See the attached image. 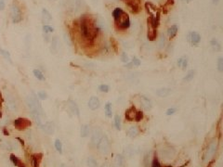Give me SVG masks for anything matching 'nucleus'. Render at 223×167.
<instances>
[{
    "label": "nucleus",
    "instance_id": "obj_12",
    "mask_svg": "<svg viewBox=\"0 0 223 167\" xmlns=\"http://www.w3.org/2000/svg\"><path fill=\"white\" fill-rule=\"evenodd\" d=\"M175 153H176V151H175L174 148L167 147L162 150V157H163V159L169 160V159H172L174 157Z\"/></svg>",
    "mask_w": 223,
    "mask_h": 167
},
{
    "label": "nucleus",
    "instance_id": "obj_11",
    "mask_svg": "<svg viewBox=\"0 0 223 167\" xmlns=\"http://www.w3.org/2000/svg\"><path fill=\"white\" fill-rule=\"evenodd\" d=\"M66 104H67V108L69 109V112H70L71 113H73V115H76V116L80 115V111H79V108L77 106L76 102H74L72 100H69L66 102Z\"/></svg>",
    "mask_w": 223,
    "mask_h": 167
},
{
    "label": "nucleus",
    "instance_id": "obj_13",
    "mask_svg": "<svg viewBox=\"0 0 223 167\" xmlns=\"http://www.w3.org/2000/svg\"><path fill=\"white\" fill-rule=\"evenodd\" d=\"M13 123H14L15 126L17 127V129H19V130L24 129L25 127H27V126H29V125H31L30 121H28V120H26V119H23V118L15 120Z\"/></svg>",
    "mask_w": 223,
    "mask_h": 167
},
{
    "label": "nucleus",
    "instance_id": "obj_7",
    "mask_svg": "<svg viewBox=\"0 0 223 167\" xmlns=\"http://www.w3.org/2000/svg\"><path fill=\"white\" fill-rule=\"evenodd\" d=\"M103 137V132L102 130L99 128V127H96L93 131H92V135H91V143L94 145V146H98L99 142L100 141V139H102V138Z\"/></svg>",
    "mask_w": 223,
    "mask_h": 167
},
{
    "label": "nucleus",
    "instance_id": "obj_17",
    "mask_svg": "<svg viewBox=\"0 0 223 167\" xmlns=\"http://www.w3.org/2000/svg\"><path fill=\"white\" fill-rule=\"evenodd\" d=\"M136 112H137L136 108L134 106H131L130 108H128L126 111V113H125L126 119L127 120V121H129V122H133L134 120H135Z\"/></svg>",
    "mask_w": 223,
    "mask_h": 167
},
{
    "label": "nucleus",
    "instance_id": "obj_16",
    "mask_svg": "<svg viewBox=\"0 0 223 167\" xmlns=\"http://www.w3.org/2000/svg\"><path fill=\"white\" fill-rule=\"evenodd\" d=\"M41 128L47 135H52L55 132V125L52 122H46L45 124L41 125Z\"/></svg>",
    "mask_w": 223,
    "mask_h": 167
},
{
    "label": "nucleus",
    "instance_id": "obj_27",
    "mask_svg": "<svg viewBox=\"0 0 223 167\" xmlns=\"http://www.w3.org/2000/svg\"><path fill=\"white\" fill-rule=\"evenodd\" d=\"M135 153H136V148L134 146L129 145L126 148V155L127 157H132V156L135 155Z\"/></svg>",
    "mask_w": 223,
    "mask_h": 167
},
{
    "label": "nucleus",
    "instance_id": "obj_38",
    "mask_svg": "<svg viewBox=\"0 0 223 167\" xmlns=\"http://www.w3.org/2000/svg\"><path fill=\"white\" fill-rule=\"evenodd\" d=\"M109 89H110L109 86H108V85H104V84H102V85H100V86H99V90H100V92H103V93H108V92H109Z\"/></svg>",
    "mask_w": 223,
    "mask_h": 167
},
{
    "label": "nucleus",
    "instance_id": "obj_6",
    "mask_svg": "<svg viewBox=\"0 0 223 167\" xmlns=\"http://www.w3.org/2000/svg\"><path fill=\"white\" fill-rule=\"evenodd\" d=\"M217 149V141H212L209 143V145L207 146V149H206L205 151V158L206 161H209L211 158L214 157V155L216 153V151Z\"/></svg>",
    "mask_w": 223,
    "mask_h": 167
},
{
    "label": "nucleus",
    "instance_id": "obj_33",
    "mask_svg": "<svg viewBox=\"0 0 223 167\" xmlns=\"http://www.w3.org/2000/svg\"><path fill=\"white\" fill-rule=\"evenodd\" d=\"M43 32L45 34H51L54 32V28L50 26L49 24H44L43 25Z\"/></svg>",
    "mask_w": 223,
    "mask_h": 167
},
{
    "label": "nucleus",
    "instance_id": "obj_52",
    "mask_svg": "<svg viewBox=\"0 0 223 167\" xmlns=\"http://www.w3.org/2000/svg\"><path fill=\"white\" fill-rule=\"evenodd\" d=\"M181 63H182V58H180V59H179V60H178V66L181 68Z\"/></svg>",
    "mask_w": 223,
    "mask_h": 167
},
{
    "label": "nucleus",
    "instance_id": "obj_56",
    "mask_svg": "<svg viewBox=\"0 0 223 167\" xmlns=\"http://www.w3.org/2000/svg\"><path fill=\"white\" fill-rule=\"evenodd\" d=\"M20 167H24V166H23V165H20Z\"/></svg>",
    "mask_w": 223,
    "mask_h": 167
},
{
    "label": "nucleus",
    "instance_id": "obj_5",
    "mask_svg": "<svg viewBox=\"0 0 223 167\" xmlns=\"http://www.w3.org/2000/svg\"><path fill=\"white\" fill-rule=\"evenodd\" d=\"M126 7L132 13L137 14L140 11V1L141 0H123Z\"/></svg>",
    "mask_w": 223,
    "mask_h": 167
},
{
    "label": "nucleus",
    "instance_id": "obj_24",
    "mask_svg": "<svg viewBox=\"0 0 223 167\" xmlns=\"http://www.w3.org/2000/svg\"><path fill=\"white\" fill-rule=\"evenodd\" d=\"M112 103L111 102H107L104 106V112H105V115L106 117L111 118L113 116V109H112Z\"/></svg>",
    "mask_w": 223,
    "mask_h": 167
},
{
    "label": "nucleus",
    "instance_id": "obj_55",
    "mask_svg": "<svg viewBox=\"0 0 223 167\" xmlns=\"http://www.w3.org/2000/svg\"><path fill=\"white\" fill-rule=\"evenodd\" d=\"M191 1H192V0H186V2H188V3L191 2Z\"/></svg>",
    "mask_w": 223,
    "mask_h": 167
},
{
    "label": "nucleus",
    "instance_id": "obj_50",
    "mask_svg": "<svg viewBox=\"0 0 223 167\" xmlns=\"http://www.w3.org/2000/svg\"><path fill=\"white\" fill-rule=\"evenodd\" d=\"M5 8V2L4 0H0V10H3Z\"/></svg>",
    "mask_w": 223,
    "mask_h": 167
},
{
    "label": "nucleus",
    "instance_id": "obj_1",
    "mask_svg": "<svg viewBox=\"0 0 223 167\" xmlns=\"http://www.w3.org/2000/svg\"><path fill=\"white\" fill-rule=\"evenodd\" d=\"M78 32L81 39L83 40V43L90 46L97 38L100 28L92 19L84 15L78 22Z\"/></svg>",
    "mask_w": 223,
    "mask_h": 167
},
{
    "label": "nucleus",
    "instance_id": "obj_4",
    "mask_svg": "<svg viewBox=\"0 0 223 167\" xmlns=\"http://www.w3.org/2000/svg\"><path fill=\"white\" fill-rule=\"evenodd\" d=\"M114 24H115V27L117 28L118 30L123 31V30L128 29L130 27V20H129L128 15L125 12L121 16L120 19H118L116 22H114Z\"/></svg>",
    "mask_w": 223,
    "mask_h": 167
},
{
    "label": "nucleus",
    "instance_id": "obj_36",
    "mask_svg": "<svg viewBox=\"0 0 223 167\" xmlns=\"http://www.w3.org/2000/svg\"><path fill=\"white\" fill-rule=\"evenodd\" d=\"M114 125L117 130H121V118L119 115L114 116Z\"/></svg>",
    "mask_w": 223,
    "mask_h": 167
},
{
    "label": "nucleus",
    "instance_id": "obj_53",
    "mask_svg": "<svg viewBox=\"0 0 223 167\" xmlns=\"http://www.w3.org/2000/svg\"><path fill=\"white\" fill-rule=\"evenodd\" d=\"M219 0H212V2H213V4H217L219 3Z\"/></svg>",
    "mask_w": 223,
    "mask_h": 167
},
{
    "label": "nucleus",
    "instance_id": "obj_14",
    "mask_svg": "<svg viewBox=\"0 0 223 167\" xmlns=\"http://www.w3.org/2000/svg\"><path fill=\"white\" fill-rule=\"evenodd\" d=\"M88 108L91 109V111H96L100 106V101L99 100L98 97H91L88 100Z\"/></svg>",
    "mask_w": 223,
    "mask_h": 167
},
{
    "label": "nucleus",
    "instance_id": "obj_15",
    "mask_svg": "<svg viewBox=\"0 0 223 167\" xmlns=\"http://www.w3.org/2000/svg\"><path fill=\"white\" fill-rule=\"evenodd\" d=\"M140 105L143 108V109H145V111H151L152 108V103L148 98H146L145 96H140Z\"/></svg>",
    "mask_w": 223,
    "mask_h": 167
},
{
    "label": "nucleus",
    "instance_id": "obj_44",
    "mask_svg": "<svg viewBox=\"0 0 223 167\" xmlns=\"http://www.w3.org/2000/svg\"><path fill=\"white\" fill-rule=\"evenodd\" d=\"M10 161H12V163L14 164V165H19V160H18V158L16 157L15 155H13V154H11L10 155Z\"/></svg>",
    "mask_w": 223,
    "mask_h": 167
},
{
    "label": "nucleus",
    "instance_id": "obj_43",
    "mask_svg": "<svg viewBox=\"0 0 223 167\" xmlns=\"http://www.w3.org/2000/svg\"><path fill=\"white\" fill-rule=\"evenodd\" d=\"M143 164H144L145 167L150 166V154H147L144 157V160H143Z\"/></svg>",
    "mask_w": 223,
    "mask_h": 167
},
{
    "label": "nucleus",
    "instance_id": "obj_8",
    "mask_svg": "<svg viewBox=\"0 0 223 167\" xmlns=\"http://www.w3.org/2000/svg\"><path fill=\"white\" fill-rule=\"evenodd\" d=\"M6 101H7V107L9 111L11 112H16L18 109V103L16 101L15 98L10 95V94H7L6 97Z\"/></svg>",
    "mask_w": 223,
    "mask_h": 167
},
{
    "label": "nucleus",
    "instance_id": "obj_30",
    "mask_svg": "<svg viewBox=\"0 0 223 167\" xmlns=\"http://www.w3.org/2000/svg\"><path fill=\"white\" fill-rule=\"evenodd\" d=\"M87 165L88 167H99L98 161L92 157H88L87 159Z\"/></svg>",
    "mask_w": 223,
    "mask_h": 167
},
{
    "label": "nucleus",
    "instance_id": "obj_37",
    "mask_svg": "<svg viewBox=\"0 0 223 167\" xmlns=\"http://www.w3.org/2000/svg\"><path fill=\"white\" fill-rule=\"evenodd\" d=\"M37 97H38L40 100H45L47 98V94L46 93V91L41 90L39 92H37Z\"/></svg>",
    "mask_w": 223,
    "mask_h": 167
},
{
    "label": "nucleus",
    "instance_id": "obj_48",
    "mask_svg": "<svg viewBox=\"0 0 223 167\" xmlns=\"http://www.w3.org/2000/svg\"><path fill=\"white\" fill-rule=\"evenodd\" d=\"M131 62H132V64H133V66H136V67H139L140 65V63H141V61L138 58H136V57H134Z\"/></svg>",
    "mask_w": 223,
    "mask_h": 167
},
{
    "label": "nucleus",
    "instance_id": "obj_18",
    "mask_svg": "<svg viewBox=\"0 0 223 167\" xmlns=\"http://www.w3.org/2000/svg\"><path fill=\"white\" fill-rule=\"evenodd\" d=\"M60 50V41L58 37H53L50 43V51L52 54H57Z\"/></svg>",
    "mask_w": 223,
    "mask_h": 167
},
{
    "label": "nucleus",
    "instance_id": "obj_23",
    "mask_svg": "<svg viewBox=\"0 0 223 167\" xmlns=\"http://www.w3.org/2000/svg\"><path fill=\"white\" fill-rule=\"evenodd\" d=\"M125 13V11L123 9H122L121 8H115L114 10H113V17H114V22H116L118 19L121 18V16Z\"/></svg>",
    "mask_w": 223,
    "mask_h": 167
},
{
    "label": "nucleus",
    "instance_id": "obj_25",
    "mask_svg": "<svg viewBox=\"0 0 223 167\" xmlns=\"http://www.w3.org/2000/svg\"><path fill=\"white\" fill-rule=\"evenodd\" d=\"M90 132V126L88 124H83L81 126V131H80V135L82 138H87L89 135Z\"/></svg>",
    "mask_w": 223,
    "mask_h": 167
},
{
    "label": "nucleus",
    "instance_id": "obj_54",
    "mask_svg": "<svg viewBox=\"0 0 223 167\" xmlns=\"http://www.w3.org/2000/svg\"><path fill=\"white\" fill-rule=\"evenodd\" d=\"M102 167H109V166H108V164H103Z\"/></svg>",
    "mask_w": 223,
    "mask_h": 167
},
{
    "label": "nucleus",
    "instance_id": "obj_29",
    "mask_svg": "<svg viewBox=\"0 0 223 167\" xmlns=\"http://www.w3.org/2000/svg\"><path fill=\"white\" fill-rule=\"evenodd\" d=\"M210 45L212 46V48H213L215 51H220L221 50V46L219 44V42L217 41V39H212L210 41Z\"/></svg>",
    "mask_w": 223,
    "mask_h": 167
},
{
    "label": "nucleus",
    "instance_id": "obj_42",
    "mask_svg": "<svg viewBox=\"0 0 223 167\" xmlns=\"http://www.w3.org/2000/svg\"><path fill=\"white\" fill-rule=\"evenodd\" d=\"M217 69L220 72H223V58H219L217 60Z\"/></svg>",
    "mask_w": 223,
    "mask_h": 167
},
{
    "label": "nucleus",
    "instance_id": "obj_2",
    "mask_svg": "<svg viewBox=\"0 0 223 167\" xmlns=\"http://www.w3.org/2000/svg\"><path fill=\"white\" fill-rule=\"evenodd\" d=\"M10 16H11V20L14 23H18L22 22L23 20V13L22 9L19 7L18 4L13 3L10 7Z\"/></svg>",
    "mask_w": 223,
    "mask_h": 167
},
{
    "label": "nucleus",
    "instance_id": "obj_9",
    "mask_svg": "<svg viewBox=\"0 0 223 167\" xmlns=\"http://www.w3.org/2000/svg\"><path fill=\"white\" fill-rule=\"evenodd\" d=\"M148 30H147V37L150 41H155L157 37V28H155L150 22V20H147Z\"/></svg>",
    "mask_w": 223,
    "mask_h": 167
},
{
    "label": "nucleus",
    "instance_id": "obj_31",
    "mask_svg": "<svg viewBox=\"0 0 223 167\" xmlns=\"http://www.w3.org/2000/svg\"><path fill=\"white\" fill-rule=\"evenodd\" d=\"M114 164H115V167H123L124 159H123V157H122V155H117V156H116Z\"/></svg>",
    "mask_w": 223,
    "mask_h": 167
},
{
    "label": "nucleus",
    "instance_id": "obj_32",
    "mask_svg": "<svg viewBox=\"0 0 223 167\" xmlns=\"http://www.w3.org/2000/svg\"><path fill=\"white\" fill-rule=\"evenodd\" d=\"M174 5V0H166V2L164 3V6H163V10L164 12L168 10L172 6Z\"/></svg>",
    "mask_w": 223,
    "mask_h": 167
},
{
    "label": "nucleus",
    "instance_id": "obj_46",
    "mask_svg": "<svg viewBox=\"0 0 223 167\" xmlns=\"http://www.w3.org/2000/svg\"><path fill=\"white\" fill-rule=\"evenodd\" d=\"M164 46H166V37L162 35L160 40H159V48H164Z\"/></svg>",
    "mask_w": 223,
    "mask_h": 167
},
{
    "label": "nucleus",
    "instance_id": "obj_20",
    "mask_svg": "<svg viewBox=\"0 0 223 167\" xmlns=\"http://www.w3.org/2000/svg\"><path fill=\"white\" fill-rule=\"evenodd\" d=\"M178 32H179V27H178V25H177V24L171 25L170 27H169V28L167 29V35H168V37L170 38V39L174 38L175 36L177 35Z\"/></svg>",
    "mask_w": 223,
    "mask_h": 167
},
{
    "label": "nucleus",
    "instance_id": "obj_10",
    "mask_svg": "<svg viewBox=\"0 0 223 167\" xmlns=\"http://www.w3.org/2000/svg\"><path fill=\"white\" fill-rule=\"evenodd\" d=\"M188 41L190 42L191 44L193 45V46H198V44L200 43L201 41V35L197 33V32H190L188 34Z\"/></svg>",
    "mask_w": 223,
    "mask_h": 167
},
{
    "label": "nucleus",
    "instance_id": "obj_34",
    "mask_svg": "<svg viewBox=\"0 0 223 167\" xmlns=\"http://www.w3.org/2000/svg\"><path fill=\"white\" fill-rule=\"evenodd\" d=\"M193 77H194V71L191 70V71H189L188 74H186V76L184 77V80L186 82H191L193 79Z\"/></svg>",
    "mask_w": 223,
    "mask_h": 167
},
{
    "label": "nucleus",
    "instance_id": "obj_3",
    "mask_svg": "<svg viewBox=\"0 0 223 167\" xmlns=\"http://www.w3.org/2000/svg\"><path fill=\"white\" fill-rule=\"evenodd\" d=\"M98 149H99V152L102 153V155H107L110 150H111V143H110V140L109 138L106 137L105 135H103V137L100 139V141L98 144Z\"/></svg>",
    "mask_w": 223,
    "mask_h": 167
},
{
    "label": "nucleus",
    "instance_id": "obj_40",
    "mask_svg": "<svg viewBox=\"0 0 223 167\" xmlns=\"http://www.w3.org/2000/svg\"><path fill=\"white\" fill-rule=\"evenodd\" d=\"M32 164H33V167H38L39 165V161L37 160V155H34L32 156Z\"/></svg>",
    "mask_w": 223,
    "mask_h": 167
},
{
    "label": "nucleus",
    "instance_id": "obj_39",
    "mask_svg": "<svg viewBox=\"0 0 223 167\" xmlns=\"http://www.w3.org/2000/svg\"><path fill=\"white\" fill-rule=\"evenodd\" d=\"M143 119V112L140 111H137L136 112V116H135V121L136 122H140Z\"/></svg>",
    "mask_w": 223,
    "mask_h": 167
},
{
    "label": "nucleus",
    "instance_id": "obj_45",
    "mask_svg": "<svg viewBox=\"0 0 223 167\" xmlns=\"http://www.w3.org/2000/svg\"><path fill=\"white\" fill-rule=\"evenodd\" d=\"M188 66V59L186 57H182V63H181V68L183 70H186V68Z\"/></svg>",
    "mask_w": 223,
    "mask_h": 167
},
{
    "label": "nucleus",
    "instance_id": "obj_35",
    "mask_svg": "<svg viewBox=\"0 0 223 167\" xmlns=\"http://www.w3.org/2000/svg\"><path fill=\"white\" fill-rule=\"evenodd\" d=\"M55 148H56L58 152L62 153V143H61V141L60 139L55 140Z\"/></svg>",
    "mask_w": 223,
    "mask_h": 167
},
{
    "label": "nucleus",
    "instance_id": "obj_51",
    "mask_svg": "<svg viewBox=\"0 0 223 167\" xmlns=\"http://www.w3.org/2000/svg\"><path fill=\"white\" fill-rule=\"evenodd\" d=\"M132 66H133V64H132L131 61H129V62H127V63H126V67L128 68V69H131Z\"/></svg>",
    "mask_w": 223,
    "mask_h": 167
},
{
    "label": "nucleus",
    "instance_id": "obj_41",
    "mask_svg": "<svg viewBox=\"0 0 223 167\" xmlns=\"http://www.w3.org/2000/svg\"><path fill=\"white\" fill-rule=\"evenodd\" d=\"M121 60L124 62V63H127V62H129V58L128 56H127V54L126 53V52H123V53L121 54Z\"/></svg>",
    "mask_w": 223,
    "mask_h": 167
},
{
    "label": "nucleus",
    "instance_id": "obj_22",
    "mask_svg": "<svg viewBox=\"0 0 223 167\" xmlns=\"http://www.w3.org/2000/svg\"><path fill=\"white\" fill-rule=\"evenodd\" d=\"M138 134H139V129H138L137 126H134V125H133V126H130L128 129H127V131H126V135H128L130 138H136L137 135H138Z\"/></svg>",
    "mask_w": 223,
    "mask_h": 167
},
{
    "label": "nucleus",
    "instance_id": "obj_19",
    "mask_svg": "<svg viewBox=\"0 0 223 167\" xmlns=\"http://www.w3.org/2000/svg\"><path fill=\"white\" fill-rule=\"evenodd\" d=\"M171 88H167V87H162L159 88V89L156 90V95L160 98H167L171 94Z\"/></svg>",
    "mask_w": 223,
    "mask_h": 167
},
{
    "label": "nucleus",
    "instance_id": "obj_21",
    "mask_svg": "<svg viewBox=\"0 0 223 167\" xmlns=\"http://www.w3.org/2000/svg\"><path fill=\"white\" fill-rule=\"evenodd\" d=\"M42 20H43V22L45 23H49L52 20L51 14L49 12V10L46 8H43V10H42Z\"/></svg>",
    "mask_w": 223,
    "mask_h": 167
},
{
    "label": "nucleus",
    "instance_id": "obj_26",
    "mask_svg": "<svg viewBox=\"0 0 223 167\" xmlns=\"http://www.w3.org/2000/svg\"><path fill=\"white\" fill-rule=\"evenodd\" d=\"M33 74H34L35 77L36 78L37 80H39V81H45V80H46L45 75L43 74V72H42L40 70H38V69H35V70L33 71Z\"/></svg>",
    "mask_w": 223,
    "mask_h": 167
},
{
    "label": "nucleus",
    "instance_id": "obj_28",
    "mask_svg": "<svg viewBox=\"0 0 223 167\" xmlns=\"http://www.w3.org/2000/svg\"><path fill=\"white\" fill-rule=\"evenodd\" d=\"M0 54H1L2 57H4V59L8 60L9 63H12V60H11V57H10V54L8 50H5L3 48H0Z\"/></svg>",
    "mask_w": 223,
    "mask_h": 167
},
{
    "label": "nucleus",
    "instance_id": "obj_49",
    "mask_svg": "<svg viewBox=\"0 0 223 167\" xmlns=\"http://www.w3.org/2000/svg\"><path fill=\"white\" fill-rule=\"evenodd\" d=\"M152 167H161L160 163H159V161L156 158L153 159L152 163Z\"/></svg>",
    "mask_w": 223,
    "mask_h": 167
},
{
    "label": "nucleus",
    "instance_id": "obj_47",
    "mask_svg": "<svg viewBox=\"0 0 223 167\" xmlns=\"http://www.w3.org/2000/svg\"><path fill=\"white\" fill-rule=\"evenodd\" d=\"M176 108H169V109H167V112H166V114L167 115H168V116H170V115H173V114L176 112Z\"/></svg>",
    "mask_w": 223,
    "mask_h": 167
}]
</instances>
